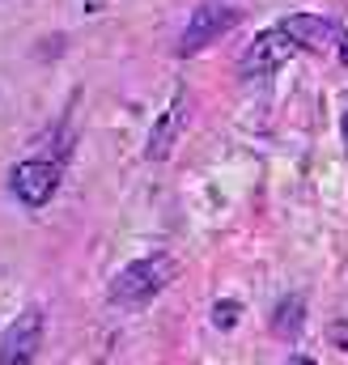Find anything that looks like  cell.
<instances>
[{
  "mask_svg": "<svg viewBox=\"0 0 348 365\" xmlns=\"http://www.w3.org/2000/svg\"><path fill=\"white\" fill-rule=\"evenodd\" d=\"M344 26L323 17V13H289L280 17L276 26L260 30L251 38V47L242 51L238 60V73L247 81H260V77H272L276 68H285L293 56H306V51H336Z\"/></svg>",
  "mask_w": 348,
  "mask_h": 365,
  "instance_id": "obj_1",
  "label": "cell"
},
{
  "mask_svg": "<svg viewBox=\"0 0 348 365\" xmlns=\"http://www.w3.org/2000/svg\"><path fill=\"white\" fill-rule=\"evenodd\" d=\"M174 259L170 255H145V259H136V264H128L123 272L111 280V302L115 306H123V310H140V306H149L166 284L174 280Z\"/></svg>",
  "mask_w": 348,
  "mask_h": 365,
  "instance_id": "obj_2",
  "label": "cell"
},
{
  "mask_svg": "<svg viewBox=\"0 0 348 365\" xmlns=\"http://www.w3.org/2000/svg\"><path fill=\"white\" fill-rule=\"evenodd\" d=\"M238 21H242V9H238V4H225V0H208V4H200V9L191 13V21H187L183 38H178V56H183V60L200 56L204 47H213L217 38H225Z\"/></svg>",
  "mask_w": 348,
  "mask_h": 365,
  "instance_id": "obj_3",
  "label": "cell"
},
{
  "mask_svg": "<svg viewBox=\"0 0 348 365\" xmlns=\"http://www.w3.org/2000/svg\"><path fill=\"white\" fill-rule=\"evenodd\" d=\"M60 179H64V170H60V162H47V158H30V162H17L13 166V195L26 204V208H43V204H51L56 200V191H60Z\"/></svg>",
  "mask_w": 348,
  "mask_h": 365,
  "instance_id": "obj_4",
  "label": "cell"
},
{
  "mask_svg": "<svg viewBox=\"0 0 348 365\" xmlns=\"http://www.w3.org/2000/svg\"><path fill=\"white\" fill-rule=\"evenodd\" d=\"M39 349H43V310L30 306L0 336V365H34Z\"/></svg>",
  "mask_w": 348,
  "mask_h": 365,
  "instance_id": "obj_5",
  "label": "cell"
},
{
  "mask_svg": "<svg viewBox=\"0 0 348 365\" xmlns=\"http://www.w3.org/2000/svg\"><path fill=\"white\" fill-rule=\"evenodd\" d=\"M183 128H187V90H178L170 98V106L162 110V119L153 123V132H149V145H145V158L149 162H166L174 149V140L183 136Z\"/></svg>",
  "mask_w": 348,
  "mask_h": 365,
  "instance_id": "obj_6",
  "label": "cell"
},
{
  "mask_svg": "<svg viewBox=\"0 0 348 365\" xmlns=\"http://www.w3.org/2000/svg\"><path fill=\"white\" fill-rule=\"evenodd\" d=\"M272 336L276 340H297L302 336V327H306V302L297 297V293H289V297H280L276 306H272Z\"/></svg>",
  "mask_w": 348,
  "mask_h": 365,
  "instance_id": "obj_7",
  "label": "cell"
},
{
  "mask_svg": "<svg viewBox=\"0 0 348 365\" xmlns=\"http://www.w3.org/2000/svg\"><path fill=\"white\" fill-rule=\"evenodd\" d=\"M238 319H242V302H217L213 306V327L217 331H234Z\"/></svg>",
  "mask_w": 348,
  "mask_h": 365,
  "instance_id": "obj_8",
  "label": "cell"
},
{
  "mask_svg": "<svg viewBox=\"0 0 348 365\" xmlns=\"http://www.w3.org/2000/svg\"><path fill=\"white\" fill-rule=\"evenodd\" d=\"M332 344L336 349H348V319H336L332 323Z\"/></svg>",
  "mask_w": 348,
  "mask_h": 365,
  "instance_id": "obj_9",
  "label": "cell"
},
{
  "mask_svg": "<svg viewBox=\"0 0 348 365\" xmlns=\"http://www.w3.org/2000/svg\"><path fill=\"white\" fill-rule=\"evenodd\" d=\"M336 60H340V64L348 68V30L340 34V43H336Z\"/></svg>",
  "mask_w": 348,
  "mask_h": 365,
  "instance_id": "obj_10",
  "label": "cell"
},
{
  "mask_svg": "<svg viewBox=\"0 0 348 365\" xmlns=\"http://www.w3.org/2000/svg\"><path fill=\"white\" fill-rule=\"evenodd\" d=\"M289 365H319V361H314V357H306V353H293V357H289Z\"/></svg>",
  "mask_w": 348,
  "mask_h": 365,
  "instance_id": "obj_11",
  "label": "cell"
},
{
  "mask_svg": "<svg viewBox=\"0 0 348 365\" xmlns=\"http://www.w3.org/2000/svg\"><path fill=\"white\" fill-rule=\"evenodd\" d=\"M340 140H344V153H348V110L340 115Z\"/></svg>",
  "mask_w": 348,
  "mask_h": 365,
  "instance_id": "obj_12",
  "label": "cell"
},
{
  "mask_svg": "<svg viewBox=\"0 0 348 365\" xmlns=\"http://www.w3.org/2000/svg\"><path fill=\"white\" fill-rule=\"evenodd\" d=\"M102 4H106V0H86V9H89V13H98Z\"/></svg>",
  "mask_w": 348,
  "mask_h": 365,
  "instance_id": "obj_13",
  "label": "cell"
}]
</instances>
